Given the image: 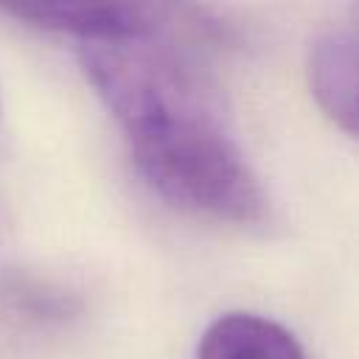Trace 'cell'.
Wrapping results in <instances>:
<instances>
[{
	"instance_id": "6da1fadb",
	"label": "cell",
	"mask_w": 359,
	"mask_h": 359,
	"mask_svg": "<svg viewBox=\"0 0 359 359\" xmlns=\"http://www.w3.org/2000/svg\"><path fill=\"white\" fill-rule=\"evenodd\" d=\"M135 168L165 202L230 224H261L269 196L227 135L199 73L174 53L129 62L107 87Z\"/></svg>"
},
{
	"instance_id": "7a4b0ae2",
	"label": "cell",
	"mask_w": 359,
	"mask_h": 359,
	"mask_svg": "<svg viewBox=\"0 0 359 359\" xmlns=\"http://www.w3.org/2000/svg\"><path fill=\"white\" fill-rule=\"evenodd\" d=\"M0 11L39 31L76 36L81 45L157 36L168 14L151 3H17Z\"/></svg>"
},
{
	"instance_id": "3957f363",
	"label": "cell",
	"mask_w": 359,
	"mask_h": 359,
	"mask_svg": "<svg viewBox=\"0 0 359 359\" xmlns=\"http://www.w3.org/2000/svg\"><path fill=\"white\" fill-rule=\"evenodd\" d=\"M309 87L320 109L345 132L356 135V34L328 28L309 48Z\"/></svg>"
},
{
	"instance_id": "277c9868",
	"label": "cell",
	"mask_w": 359,
	"mask_h": 359,
	"mask_svg": "<svg viewBox=\"0 0 359 359\" xmlns=\"http://www.w3.org/2000/svg\"><path fill=\"white\" fill-rule=\"evenodd\" d=\"M196 359H306V353L280 323L250 311H230L205 328Z\"/></svg>"
}]
</instances>
